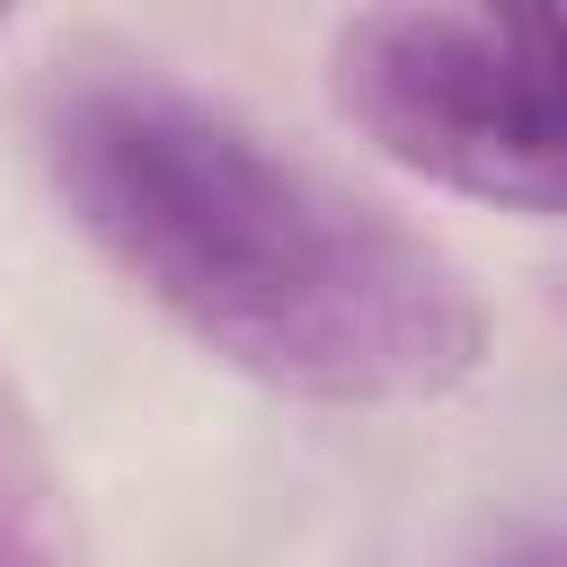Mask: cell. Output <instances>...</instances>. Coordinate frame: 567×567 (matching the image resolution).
Segmentation results:
<instances>
[{
    "label": "cell",
    "instance_id": "6da1fadb",
    "mask_svg": "<svg viewBox=\"0 0 567 567\" xmlns=\"http://www.w3.org/2000/svg\"><path fill=\"white\" fill-rule=\"evenodd\" d=\"M35 159L159 319L284 399L416 408L487 354V310L425 230L151 62L53 71Z\"/></svg>",
    "mask_w": 567,
    "mask_h": 567
},
{
    "label": "cell",
    "instance_id": "7a4b0ae2",
    "mask_svg": "<svg viewBox=\"0 0 567 567\" xmlns=\"http://www.w3.org/2000/svg\"><path fill=\"white\" fill-rule=\"evenodd\" d=\"M337 115L496 213H567V9H354L328 27Z\"/></svg>",
    "mask_w": 567,
    "mask_h": 567
},
{
    "label": "cell",
    "instance_id": "277c9868",
    "mask_svg": "<svg viewBox=\"0 0 567 567\" xmlns=\"http://www.w3.org/2000/svg\"><path fill=\"white\" fill-rule=\"evenodd\" d=\"M478 567H567V532H532V540H505L496 558H478Z\"/></svg>",
    "mask_w": 567,
    "mask_h": 567
},
{
    "label": "cell",
    "instance_id": "3957f363",
    "mask_svg": "<svg viewBox=\"0 0 567 567\" xmlns=\"http://www.w3.org/2000/svg\"><path fill=\"white\" fill-rule=\"evenodd\" d=\"M0 567H97L71 478H62L27 390L9 381V363H0Z\"/></svg>",
    "mask_w": 567,
    "mask_h": 567
}]
</instances>
